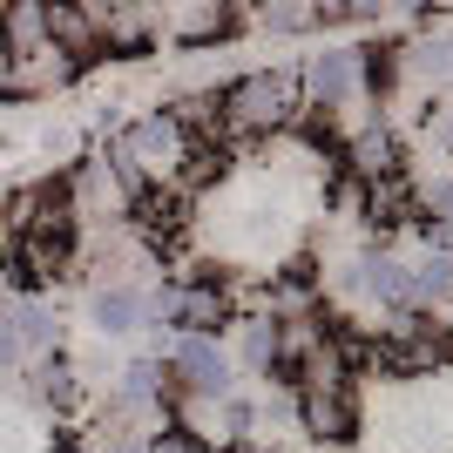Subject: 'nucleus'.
Masks as SVG:
<instances>
[{"label":"nucleus","mask_w":453,"mask_h":453,"mask_svg":"<svg viewBox=\"0 0 453 453\" xmlns=\"http://www.w3.org/2000/svg\"><path fill=\"white\" fill-rule=\"evenodd\" d=\"M48 7H55V0H48Z\"/></svg>","instance_id":"4be33fe9"},{"label":"nucleus","mask_w":453,"mask_h":453,"mask_svg":"<svg viewBox=\"0 0 453 453\" xmlns=\"http://www.w3.org/2000/svg\"><path fill=\"white\" fill-rule=\"evenodd\" d=\"M413 210H419V217H434V224H453V156H434V170H419Z\"/></svg>","instance_id":"4468645a"},{"label":"nucleus","mask_w":453,"mask_h":453,"mask_svg":"<svg viewBox=\"0 0 453 453\" xmlns=\"http://www.w3.org/2000/svg\"><path fill=\"white\" fill-rule=\"evenodd\" d=\"M150 453H210L203 440L189 434V426H176V419H163V426H156L150 434Z\"/></svg>","instance_id":"dca6fc26"},{"label":"nucleus","mask_w":453,"mask_h":453,"mask_svg":"<svg viewBox=\"0 0 453 453\" xmlns=\"http://www.w3.org/2000/svg\"><path fill=\"white\" fill-rule=\"evenodd\" d=\"M0 48L14 61L55 48V41H48V0H7V7H0Z\"/></svg>","instance_id":"9b49d317"},{"label":"nucleus","mask_w":453,"mask_h":453,"mask_svg":"<svg viewBox=\"0 0 453 453\" xmlns=\"http://www.w3.org/2000/svg\"><path fill=\"white\" fill-rule=\"evenodd\" d=\"M88 453H150V434L129 426V419H109V426L88 440Z\"/></svg>","instance_id":"2eb2a0df"},{"label":"nucleus","mask_w":453,"mask_h":453,"mask_svg":"<svg viewBox=\"0 0 453 453\" xmlns=\"http://www.w3.org/2000/svg\"><path fill=\"white\" fill-rule=\"evenodd\" d=\"M68 196H75L81 230H109V224H129L135 217V196H142V189L122 176V163H115L109 150H95V156H81V163H68Z\"/></svg>","instance_id":"20e7f679"},{"label":"nucleus","mask_w":453,"mask_h":453,"mask_svg":"<svg viewBox=\"0 0 453 453\" xmlns=\"http://www.w3.org/2000/svg\"><path fill=\"white\" fill-rule=\"evenodd\" d=\"M339 7H345V20H379V14H393L386 0H339Z\"/></svg>","instance_id":"f3484780"},{"label":"nucleus","mask_w":453,"mask_h":453,"mask_svg":"<svg viewBox=\"0 0 453 453\" xmlns=\"http://www.w3.org/2000/svg\"><path fill=\"white\" fill-rule=\"evenodd\" d=\"M81 68L61 48H41V55H20L14 61V81H7V95H55V88H68Z\"/></svg>","instance_id":"ddd939ff"},{"label":"nucleus","mask_w":453,"mask_h":453,"mask_svg":"<svg viewBox=\"0 0 453 453\" xmlns=\"http://www.w3.org/2000/svg\"><path fill=\"white\" fill-rule=\"evenodd\" d=\"M217 115H224L230 142H278L298 129L304 95H298V68H244L217 88Z\"/></svg>","instance_id":"f03ea898"},{"label":"nucleus","mask_w":453,"mask_h":453,"mask_svg":"<svg viewBox=\"0 0 453 453\" xmlns=\"http://www.w3.org/2000/svg\"><path fill=\"white\" fill-rule=\"evenodd\" d=\"M170 365H163V352H142V359H129L122 372H115L109 386V419H129V426H163L170 419Z\"/></svg>","instance_id":"0eeeda50"},{"label":"nucleus","mask_w":453,"mask_h":453,"mask_svg":"<svg viewBox=\"0 0 453 453\" xmlns=\"http://www.w3.org/2000/svg\"><path fill=\"white\" fill-rule=\"evenodd\" d=\"M434 7H453V0H434Z\"/></svg>","instance_id":"6ab92c4d"},{"label":"nucleus","mask_w":453,"mask_h":453,"mask_svg":"<svg viewBox=\"0 0 453 453\" xmlns=\"http://www.w3.org/2000/svg\"><path fill=\"white\" fill-rule=\"evenodd\" d=\"M298 95H304V115H319V122L359 109L365 102V55L359 48H319V55H304Z\"/></svg>","instance_id":"39448f33"},{"label":"nucleus","mask_w":453,"mask_h":453,"mask_svg":"<svg viewBox=\"0 0 453 453\" xmlns=\"http://www.w3.org/2000/svg\"><path fill=\"white\" fill-rule=\"evenodd\" d=\"M230 27H244V0H163V35L170 41H224Z\"/></svg>","instance_id":"6e6552de"},{"label":"nucleus","mask_w":453,"mask_h":453,"mask_svg":"<svg viewBox=\"0 0 453 453\" xmlns=\"http://www.w3.org/2000/svg\"><path fill=\"white\" fill-rule=\"evenodd\" d=\"M156 41H163V0H115L109 20H102V55H150Z\"/></svg>","instance_id":"1a4fd4ad"},{"label":"nucleus","mask_w":453,"mask_h":453,"mask_svg":"<svg viewBox=\"0 0 453 453\" xmlns=\"http://www.w3.org/2000/svg\"><path fill=\"white\" fill-rule=\"evenodd\" d=\"M156 319L170 325V332H230L237 291L217 271H183V278L156 284Z\"/></svg>","instance_id":"7ed1b4c3"},{"label":"nucleus","mask_w":453,"mask_h":453,"mask_svg":"<svg viewBox=\"0 0 453 453\" xmlns=\"http://www.w3.org/2000/svg\"><path fill=\"white\" fill-rule=\"evenodd\" d=\"M0 142H7V135H0Z\"/></svg>","instance_id":"412c9836"},{"label":"nucleus","mask_w":453,"mask_h":453,"mask_svg":"<svg viewBox=\"0 0 453 453\" xmlns=\"http://www.w3.org/2000/svg\"><path fill=\"white\" fill-rule=\"evenodd\" d=\"M393 14H419V7H434V0H386Z\"/></svg>","instance_id":"a211bd4d"},{"label":"nucleus","mask_w":453,"mask_h":453,"mask_svg":"<svg viewBox=\"0 0 453 453\" xmlns=\"http://www.w3.org/2000/svg\"><path fill=\"white\" fill-rule=\"evenodd\" d=\"M68 453H88V447H68Z\"/></svg>","instance_id":"aec40b11"},{"label":"nucleus","mask_w":453,"mask_h":453,"mask_svg":"<svg viewBox=\"0 0 453 453\" xmlns=\"http://www.w3.org/2000/svg\"><path fill=\"white\" fill-rule=\"evenodd\" d=\"M244 27H265V35H311L325 27L319 0H244Z\"/></svg>","instance_id":"f8f14e48"},{"label":"nucleus","mask_w":453,"mask_h":453,"mask_svg":"<svg viewBox=\"0 0 453 453\" xmlns=\"http://www.w3.org/2000/svg\"><path fill=\"white\" fill-rule=\"evenodd\" d=\"M109 156L122 163V176L135 189H196L203 142L189 135V122L176 109H142L109 135Z\"/></svg>","instance_id":"f257e3e1"},{"label":"nucleus","mask_w":453,"mask_h":453,"mask_svg":"<svg viewBox=\"0 0 453 453\" xmlns=\"http://www.w3.org/2000/svg\"><path fill=\"white\" fill-rule=\"evenodd\" d=\"M230 359H237V372H250V379H278V365H284L278 319H271V311H244V319H230Z\"/></svg>","instance_id":"9d476101"},{"label":"nucleus","mask_w":453,"mask_h":453,"mask_svg":"<svg viewBox=\"0 0 453 453\" xmlns=\"http://www.w3.org/2000/svg\"><path fill=\"white\" fill-rule=\"evenodd\" d=\"M170 386L176 393H237V359H230L224 332H170Z\"/></svg>","instance_id":"423d86ee"}]
</instances>
